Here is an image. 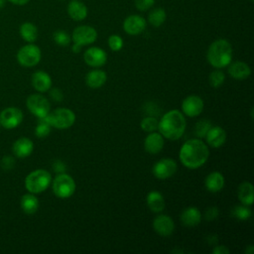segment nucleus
Masks as SVG:
<instances>
[{
  "mask_svg": "<svg viewBox=\"0 0 254 254\" xmlns=\"http://www.w3.org/2000/svg\"><path fill=\"white\" fill-rule=\"evenodd\" d=\"M53 39L56 44H58L59 46H62V47L68 46L71 41L70 36L65 31H63V30L56 31L53 34Z\"/></svg>",
  "mask_w": 254,
  "mask_h": 254,
  "instance_id": "f704fd0d",
  "label": "nucleus"
},
{
  "mask_svg": "<svg viewBox=\"0 0 254 254\" xmlns=\"http://www.w3.org/2000/svg\"><path fill=\"white\" fill-rule=\"evenodd\" d=\"M88 13L85 4L79 0H71L67 5V14L74 21H82Z\"/></svg>",
  "mask_w": 254,
  "mask_h": 254,
  "instance_id": "b1692460",
  "label": "nucleus"
},
{
  "mask_svg": "<svg viewBox=\"0 0 254 254\" xmlns=\"http://www.w3.org/2000/svg\"><path fill=\"white\" fill-rule=\"evenodd\" d=\"M107 80V74L105 71L98 69L97 67L95 69H91L88 71L85 75V83L88 87L92 89L100 88Z\"/></svg>",
  "mask_w": 254,
  "mask_h": 254,
  "instance_id": "5701e85b",
  "label": "nucleus"
},
{
  "mask_svg": "<svg viewBox=\"0 0 254 254\" xmlns=\"http://www.w3.org/2000/svg\"><path fill=\"white\" fill-rule=\"evenodd\" d=\"M237 196L244 205L251 206L254 201V188L250 182H242L237 189Z\"/></svg>",
  "mask_w": 254,
  "mask_h": 254,
  "instance_id": "393cba45",
  "label": "nucleus"
},
{
  "mask_svg": "<svg viewBox=\"0 0 254 254\" xmlns=\"http://www.w3.org/2000/svg\"><path fill=\"white\" fill-rule=\"evenodd\" d=\"M201 218H202L201 212L199 211L198 208L194 206H189L185 208L180 215L181 222L188 227L198 225L201 221Z\"/></svg>",
  "mask_w": 254,
  "mask_h": 254,
  "instance_id": "aec40b11",
  "label": "nucleus"
},
{
  "mask_svg": "<svg viewBox=\"0 0 254 254\" xmlns=\"http://www.w3.org/2000/svg\"><path fill=\"white\" fill-rule=\"evenodd\" d=\"M52 183L51 174L44 169L31 172L25 179V188L31 193H41L45 191Z\"/></svg>",
  "mask_w": 254,
  "mask_h": 254,
  "instance_id": "20e7f679",
  "label": "nucleus"
},
{
  "mask_svg": "<svg viewBox=\"0 0 254 254\" xmlns=\"http://www.w3.org/2000/svg\"><path fill=\"white\" fill-rule=\"evenodd\" d=\"M251 215H252L251 209L249 208V206L244 204L235 205L231 210V216L239 220H247L251 217Z\"/></svg>",
  "mask_w": 254,
  "mask_h": 254,
  "instance_id": "c756f323",
  "label": "nucleus"
},
{
  "mask_svg": "<svg viewBox=\"0 0 254 254\" xmlns=\"http://www.w3.org/2000/svg\"><path fill=\"white\" fill-rule=\"evenodd\" d=\"M153 228L157 234L167 237L173 234L175 222L173 218L167 214H158L153 220Z\"/></svg>",
  "mask_w": 254,
  "mask_h": 254,
  "instance_id": "4468645a",
  "label": "nucleus"
},
{
  "mask_svg": "<svg viewBox=\"0 0 254 254\" xmlns=\"http://www.w3.org/2000/svg\"><path fill=\"white\" fill-rule=\"evenodd\" d=\"M50 96L51 98L56 102H61L64 99V94L59 88H52L50 90Z\"/></svg>",
  "mask_w": 254,
  "mask_h": 254,
  "instance_id": "a19ab883",
  "label": "nucleus"
},
{
  "mask_svg": "<svg viewBox=\"0 0 254 254\" xmlns=\"http://www.w3.org/2000/svg\"><path fill=\"white\" fill-rule=\"evenodd\" d=\"M166 19H167L166 11L161 7L153 9L148 15V22L153 27H160L161 25L164 24Z\"/></svg>",
  "mask_w": 254,
  "mask_h": 254,
  "instance_id": "c85d7f7f",
  "label": "nucleus"
},
{
  "mask_svg": "<svg viewBox=\"0 0 254 254\" xmlns=\"http://www.w3.org/2000/svg\"><path fill=\"white\" fill-rule=\"evenodd\" d=\"M26 105L29 111L38 118L47 116L51 111L49 100L40 93H33L29 95L26 101Z\"/></svg>",
  "mask_w": 254,
  "mask_h": 254,
  "instance_id": "6e6552de",
  "label": "nucleus"
},
{
  "mask_svg": "<svg viewBox=\"0 0 254 254\" xmlns=\"http://www.w3.org/2000/svg\"><path fill=\"white\" fill-rule=\"evenodd\" d=\"M34 150V143L31 139L27 137H21L17 139L13 146H12V151L15 157L24 159L29 157Z\"/></svg>",
  "mask_w": 254,
  "mask_h": 254,
  "instance_id": "a211bd4d",
  "label": "nucleus"
},
{
  "mask_svg": "<svg viewBox=\"0 0 254 254\" xmlns=\"http://www.w3.org/2000/svg\"><path fill=\"white\" fill-rule=\"evenodd\" d=\"M164 139L165 138L160 132H156V131L150 132L144 141L145 151L152 155L160 153L164 148V144H165Z\"/></svg>",
  "mask_w": 254,
  "mask_h": 254,
  "instance_id": "dca6fc26",
  "label": "nucleus"
},
{
  "mask_svg": "<svg viewBox=\"0 0 254 254\" xmlns=\"http://www.w3.org/2000/svg\"><path fill=\"white\" fill-rule=\"evenodd\" d=\"M224 182L225 181L223 175L220 172L214 171L206 176L204 180V186L208 191L218 192L223 189Z\"/></svg>",
  "mask_w": 254,
  "mask_h": 254,
  "instance_id": "4be33fe9",
  "label": "nucleus"
},
{
  "mask_svg": "<svg viewBox=\"0 0 254 254\" xmlns=\"http://www.w3.org/2000/svg\"><path fill=\"white\" fill-rule=\"evenodd\" d=\"M83 60L87 65L96 68L105 64L107 61V54L99 47H91L84 52Z\"/></svg>",
  "mask_w": 254,
  "mask_h": 254,
  "instance_id": "ddd939ff",
  "label": "nucleus"
},
{
  "mask_svg": "<svg viewBox=\"0 0 254 254\" xmlns=\"http://www.w3.org/2000/svg\"><path fill=\"white\" fill-rule=\"evenodd\" d=\"M182 111L183 114L189 116V117H196L198 116L203 108H204V102L201 97L195 94H191L187 96L182 101Z\"/></svg>",
  "mask_w": 254,
  "mask_h": 254,
  "instance_id": "f8f14e48",
  "label": "nucleus"
},
{
  "mask_svg": "<svg viewBox=\"0 0 254 254\" xmlns=\"http://www.w3.org/2000/svg\"><path fill=\"white\" fill-rule=\"evenodd\" d=\"M24 115L21 109L17 107H7L0 112V126L5 129H13L19 126L23 121Z\"/></svg>",
  "mask_w": 254,
  "mask_h": 254,
  "instance_id": "1a4fd4ad",
  "label": "nucleus"
},
{
  "mask_svg": "<svg viewBox=\"0 0 254 254\" xmlns=\"http://www.w3.org/2000/svg\"><path fill=\"white\" fill-rule=\"evenodd\" d=\"M51 129H52V126L50 125V123L47 121L45 117L39 118V121L35 128V134L38 138H45L50 134Z\"/></svg>",
  "mask_w": 254,
  "mask_h": 254,
  "instance_id": "2f4dec72",
  "label": "nucleus"
},
{
  "mask_svg": "<svg viewBox=\"0 0 254 254\" xmlns=\"http://www.w3.org/2000/svg\"><path fill=\"white\" fill-rule=\"evenodd\" d=\"M206 240H207V243L209 244V245H211L212 247L213 246H215L216 244H217V242H218V239H217V236L216 235H208L207 237H206Z\"/></svg>",
  "mask_w": 254,
  "mask_h": 254,
  "instance_id": "37998d69",
  "label": "nucleus"
},
{
  "mask_svg": "<svg viewBox=\"0 0 254 254\" xmlns=\"http://www.w3.org/2000/svg\"><path fill=\"white\" fill-rule=\"evenodd\" d=\"M15 159L12 156H4L0 162V166L5 171H10L15 167Z\"/></svg>",
  "mask_w": 254,
  "mask_h": 254,
  "instance_id": "4c0bfd02",
  "label": "nucleus"
},
{
  "mask_svg": "<svg viewBox=\"0 0 254 254\" xmlns=\"http://www.w3.org/2000/svg\"><path fill=\"white\" fill-rule=\"evenodd\" d=\"M31 82L33 87L39 92H47L52 87V78L44 70H37L32 74Z\"/></svg>",
  "mask_w": 254,
  "mask_h": 254,
  "instance_id": "6ab92c4d",
  "label": "nucleus"
},
{
  "mask_svg": "<svg viewBox=\"0 0 254 254\" xmlns=\"http://www.w3.org/2000/svg\"><path fill=\"white\" fill-rule=\"evenodd\" d=\"M178 166L172 158H163L155 163L152 172L153 175L159 180H166L171 178L177 172Z\"/></svg>",
  "mask_w": 254,
  "mask_h": 254,
  "instance_id": "9b49d317",
  "label": "nucleus"
},
{
  "mask_svg": "<svg viewBox=\"0 0 254 254\" xmlns=\"http://www.w3.org/2000/svg\"><path fill=\"white\" fill-rule=\"evenodd\" d=\"M134 4L139 11H147L155 4V0H135Z\"/></svg>",
  "mask_w": 254,
  "mask_h": 254,
  "instance_id": "58836bf2",
  "label": "nucleus"
},
{
  "mask_svg": "<svg viewBox=\"0 0 254 254\" xmlns=\"http://www.w3.org/2000/svg\"><path fill=\"white\" fill-rule=\"evenodd\" d=\"M149 209L155 213H160L165 209L166 201L163 194L157 190H151L146 197Z\"/></svg>",
  "mask_w": 254,
  "mask_h": 254,
  "instance_id": "a878e982",
  "label": "nucleus"
},
{
  "mask_svg": "<svg viewBox=\"0 0 254 254\" xmlns=\"http://www.w3.org/2000/svg\"><path fill=\"white\" fill-rule=\"evenodd\" d=\"M209 156V150L201 139L192 138L186 141L179 153L181 163L188 169L195 170L203 166Z\"/></svg>",
  "mask_w": 254,
  "mask_h": 254,
  "instance_id": "f257e3e1",
  "label": "nucleus"
},
{
  "mask_svg": "<svg viewBox=\"0 0 254 254\" xmlns=\"http://www.w3.org/2000/svg\"><path fill=\"white\" fill-rule=\"evenodd\" d=\"M9 1L10 3L14 4V5H17V6H24L26 5L30 0H7Z\"/></svg>",
  "mask_w": 254,
  "mask_h": 254,
  "instance_id": "c03bdc74",
  "label": "nucleus"
},
{
  "mask_svg": "<svg viewBox=\"0 0 254 254\" xmlns=\"http://www.w3.org/2000/svg\"><path fill=\"white\" fill-rule=\"evenodd\" d=\"M158 124H159V120L157 119V117L149 115L141 120L140 127L143 131L150 133L158 130Z\"/></svg>",
  "mask_w": 254,
  "mask_h": 254,
  "instance_id": "7c9ffc66",
  "label": "nucleus"
},
{
  "mask_svg": "<svg viewBox=\"0 0 254 254\" xmlns=\"http://www.w3.org/2000/svg\"><path fill=\"white\" fill-rule=\"evenodd\" d=\"M123 40L120 36L118 35H111L108 38V47L110 48L111 51L113 52H118L123 48Z\"/></svg>",
  "mask_w": 254,
  "mask_h": 254,
  "instance_id": "c9c22d12",
  "label": "nucleus"
},
{
  "mask_svg": "<svg viewBox=\"0 0 254 254\" xmlns=\"http://www.w3.org/2000/svg\"><path fill=\"white\" fill-rule=\"evenodd\" d=\"M20 36L27 43H34L38 38V28L31 22H25L20 26Z\"/></svg>",
  "mask_w": 254,
  "mask_h": 254,
  "instance_id": "cd10ccee",
  "label": "nucleus"
},
{
  "mask_svg": "<svg viewBox=\"0 0 254 254\" xmlns=\"http://www.w3.org/2000/svg\"><path fill=\"white\" fill-rule=\"evenodd\" d=\"M228 73L229 75L237 80L246 79L251 74L250 66L242 61H236L230 63L228 65Z\"/></svg>",
  "mask_w": 254,
  "mask_h": 254,
  "instance_id": "412c9836",
  "label": "nucleus"
},
{
  "mask_svg": "<svg viewBox=\"0 0 254 254\" xmlns=\"http://www.w3.org/2000/svg\"><path fill=\"white\" fill-rule=\"evenodd\" d=\"M146 20L140 15H130L123 22V30L130 36H137L146 29Z\"/></svg>",
  "mask_w": 254,
  "mask_h": 254,
  "instance_id": "2eb2a0df",
  "label": "nucleus"
},
{
  "mask_svg": "<svg viewBox=\"0 0 254 254\" xmlns=\"http://www.w3.org/2000/svg\"><path fill=\"white\" fill-rule=\"evenodd\" d=\"M211 252L213 254H228L230 252V250L224 245H217L216 244L215 246H213Z\"/></svg>",
  "mask_w": 254,
  "mask_h": 254,
  "instance_id": "79ce46f5",
  "label": "nucleus"
},
{
  "mask_svg": "<svg viewBox=\"0 0 254 254\" xmlns=\"http://www.w3.org/2000/svg\"><path fill=\"white\" fill-rule=\"evenodd\" d=\"M53 192L59 198H68L75 191V182L66 173L58 174L52 181Z\"/></svg>",
  "mask_w": 254,
  "mask_h": 254,
  "instance_id": "423d86ee",
  "label": "nucleus"
},
{
  "mask_svg": "<svg viewBox=\"0 0 254 254\" xmlns=\"http://www.w3.org/2000/svg\"><path fill=\"white\" fill-rule=\"evenodd\" d=\"M224 80H225V74L223 71L220 70V68L214 69L213 71L210 72V74L208 76L209 84L213 88H218L219 86H221L223 84Z\"/></svg>",
  "mask_w": 254,
  "mask_h": 254,
  "instance_id": "473e14b6",
  "label": "nucleus"
},
{
  "mask_svg": "<svg viewBox=\"0 0 254 254\" xmlns=\"http://www.w3.org/2000/svg\"><path fill=\"white\" fill-rule=\"evenodd\" d=\"M187 121L182 111L172 109L167 111L159 120L158 130L164 138L175 141L179 140L185 133Z\"/></svg>",
  "mask_w": 254,
  "mask_h": 254,
  "instance_id": "f03ea898",
  "label": "nucleus"
},
{
  "mask_svg": "<svg viewBox=\"0 0 254 254\" xmlns=\"http://www.w3.org/2000/svg\"><path fill=\"white\" fill-rule=\"evenodd\" d=\"M47 121L50 123L52 127H55L60 130L68 129L75 122V114L74 112L65 107H59L50 111L47 116H45Z\"/></svg>",
  "mask_w": 254,
  "mask_h": 254,
  "instance_id": "39448f33",
  "label": "nucleus"
},
{
  "mask_svg": "<svg viewBox=\"0 0 254 254\" xmlns=\"http://www.w3.org/2000/svg\"><path fill=\"white\" fill-rule=\"evenodd\" d=\"M207 62L215 68L227 66L232 61V46L225 39H218L210 44L206 53Z\"/></svg>",
  "mask_w": 254,
  "mask_h": 254,
  "instance_id": "7ed1b4c3",
  "label": "nucleus"
},
{
  "mask_svg": "<svg viewBox=\"0 0 254 254\" xmlns=\"http://www.w3.org/2000/svg\"><path fill=\"white\" fill-rule=\"evenodd\" d=\"M71 39L73 43L79 46H86L94 43L97 39V32L96 30L87 25H82L76 27L71 35Z\"/></svg>",
  "mask_w": 254,
  "mask_h": 254,
  "instance_id": "9d476101",
  "label": "nucleus"
},
{
  "mask_svg": "<svg viewBox=\"0 0 254 254\" xmlns=\"http://www.w3.org/2000/svg\"><path fill=\"white\" fill-rule=\"evenodd\" d=\"M80 50H81V46H79V45L73 43V45H72V47H71V51H72L74 54H78V53L80 52Z\"/></svg>",
  "mask_w": 254,
  "mask_h": 254,
  "instance_id": "a18cd8bd",
  "label": "nucleus"
},
{
  "mask_svg": "<svg viewBox=\"0 0 254 254\" xmlns=\"http://www.w3.org/2000/svg\"><path fill=\"white\" fill-rule=\"evenodd\" d=\"M39 199L34 193H26L21 197L20 200V206L22 210L29 215H32L37 212L39 209Z\"/></svg>",
  "mask_w": 254,
  "mask_h": 254,
  "instance_id": "bb28decb",
  "label": "nucleus"
},
{
  "mask_svg": "<svg viewBox=\"0 0 254 254\" xmlns=\"http://www.w3.org/2000/svg\"><path fill=\"white\" fill-rule=\"evenodd\" d=\"M211 126H212L211 122L207 119H201L197 121L194 125V135L199 139L204 138Z\"/></svg>",
  "mask_w": 254,
  "mask_h": 254,
  "instance_id": "72a5a7b5",
  "label": "nucleus"
},
{
  "mask_svg": "<svg viewBox=\"0 0 254 254\" xmlns=\"http://www.w3.org/2000/svg\"><path fill=\"white\" fill-rule=\"evenodd\" d=\"M41 50L33 43L23 46L17 53L18 63L25 67H32L37 65L41 61Z\"/></svg>",
  "mask_w": 254,
  "mask_h": 254,
  "instance_id": "0eeeda50",
  "label": "nucleus"
},
{
  "mask_svg": "<svg viewBox=\"0 0 254 254\" xmlns=\"http://www.w3.org/2000/svg\"><path fill=\"white\" fill-rule=\"evenodd\" d=\"M206 145L212 148L221 147L226 141V132L220 126H211L205 135Z\"/></svg>",
  "mask_w": 254,
  "mask_h": 254,
  "instance_id": "f3484780",
  "label": "nucleus"
},
{
  "mask_svg": "<svg viewBox=\"0 0 254 254\" xmlns=\"http://www.w3.org/2000/svg\"><path fill=\"white\" fill-rule=\"evenodd\" d=\"M5 5V0H0V8Z\"/></svg>",
  "mask_w": 254,
  "mask_h": 254,
  "instance_id": "de8ad7c7",
  "label": "nucleus"
},
{
  "mask_svg": "<svg viewBox=\"0 0 254 254\" xmlns=\"http://www.w3.org/2000/svg\"><path fill=\"white\" fill-rule=\"evenodd\" d=\"M219 215V209L217 206H209L205 209L203 213V218L206 221H212L215 220Z\"/></svg>",
  "mask_w": 254,
  "mask_h": 254,
  "instance_id": "e433bc0d",
  "label": "nucleus"
},
{
  "mask_svg": "<svg viewBox=\"0 0 254 254\" xmlns=\"http://www.w3.org/2000/svg\"><path fill=\"white\" fill-rule=\"evenodd\" d=\"M53 170H54V172L57 173V174L65 173V171H66V166H65V164H64L63 161L57 160V161H55L54 164H53Z\"/></svg>",
  "mask_w": 254,
  "mask_h": 254,
  "instance_id": "ea45409f",
  "label": "nucleus"
},
{
  "mask_svg": "<svg viewBox=\"0 0 254 254\" xmlns=\"http://www.w3.org/2000/svg\"><path fill=\"white\" fill-rule=\"evenodd\" d=\"M254 252V246L253 245H249L246 249H245V253L246 254H253Z\"/></svg>",
  "mask_w": 254,
  "mask_h": 254,
  "instance_id": "49530a36",
  "label": "nucleus"
}]
</instances>
